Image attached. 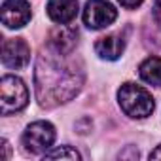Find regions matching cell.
I'll list each match as a JSON object with an SVG mask.
<instances>
[{
    "label": "cell",
    "instance_id": "9c48e42d",
    "mask_svg": "<svg viewBox=\"0 0 161 161\" xmlns=\"http://www.w3.org/2000/svg\"><path fill=\"white\" fill-rule=\"evenodd\" d=\"M47 15L51 21L66 25L78 15V0H49Z\"/></svg>",
    "mask_w": 161,
    "mask_h": 161
},
{
    "label": "cell",
    "instance_id": "ba28073f",
    "mask_svg": "<svg viewBox=\"0 0 161 161\" xmlns=\"http://www.w3.org/2000/svg\"><path fill=\"white\" fill-rule=\"evenodd\" d=\"M49 49L57 51V53H63V55H70L78 44V31L74 27H68V25H61L57 29H53L49 32Z\"/></svg>",
    "mask_w": 161,
    "mask_h": 161
},
{
    "label": "cell",
    "instance_id": "52a82bcc",
    "mask_svg": "<svg viewBox=\"0 0 161 161\" xmlns=\"http://www.w3.org/2000/svg\"><path fill=\"white\" fill-rule=\"evenodd\" d=\"M31 21V4L27 0H4L2 23L8 29H21Z\"/></svg>",
    "mask_w": 161,
    "mask_h": 161
},
{
    "label": "cell",
    "instance_id": "7c38bea8",
    "mask_svg": "<svg viewBox=\"0 0 161 161\" xmlns=\"http://www.w3.org/2000/svg\"><path fill=\"white\" fill-rule=\"evenodd\" d=\"M80 159V153L70 148V146H61V148H55L51 152H46V159Z\"/></svg>",
    "mask_w": 161,
    "mask_h": 161
},
{
    "label": "cell",
    "instance_id": "9a60e30c",
    "mask_svg": "<svg viewBox=\"0 0 161 161\" xmlns=\"http://www.w3.org/2000/svg\"><path fill=\"white\" fill-rule=\"evenodd\" d=\"M150 159H161V144H159L152 153H150Z\"/></svg>",
    "mask_w": 161,
    "mask_h": 161
},
{
    "label": "cell",
    "instance_id": "4fadbf2b",
    "mask_svg": "<svg viewBox=\"0 0 161 161\" xmlns=\"http://www.w3.org/2000/svg\"><path fill=\"white\" fill-rule=\"evenodd\" d=\"M152 15H153L155 23L161 25V0H155V4H153V8H152Z\"/></svg>",
    "mask_w": 161,
    "mask_h": 161
},
{
    "label": "cell",
    "instance_id": "7a4b0ae2",
    "mask_svg": "<svg viewBox=\"0 0 161 161\" xmlns=\"http://www.w3.org/2000/svg\"><path fill=\"white\" fill-rule=\"evenodd\" d=\"M118 101L121 110L129 118H136V119L148 118L155 106L152 95L142 86H136V84H123L121 89L118 91Z\"/></svg>",
    "mask_w": 161,
    "mask_h": 161
},
{
    "label": "cell",
    "instance_id": "8992f818",
    "mask_svg": "<svg viewBox=\"0 0 161 161\" xmlns=\"http://www.w3.org/2000/svg\"><path fill=\"white\" fill-rule=\"evenodd\" d=\"M31 61V47L23 38H8L2 46V63L8 68H25Z\"/></svg>",
    "mask_w": 161,
    "mask_h": 161
},
{
    "label": "cell",
    "instance_id": "30bf717a",
    "mask_svg": "<svg viewBox=\"0 0 161 161\" xmlns=\"http://www.w3.org/2000/svg\"><path fill=\"white\" fill-rule=\"evenodd\" d=\"M123 49H125V40L119 34H106V36L99 38L97 44H95L97 55L101 59H106V61L119 59L121 53H123Z\"/></svg>",
    "mask_w": 161,
    "mask_h": 161
},
{
    "label": "cell",
    "instance_id": "3957f363",
    "mask_svg": "<svg viewBox=\"0 0 161 161\" xmlns=\"http://www.w3.org/2000/svg\"><path fill=\"white\" fill-rule=\"evenodd\" d=\"M29 103V89L21 78L4 76L0 82V112L2 116L23 110Z\"/></svg>",
    "mask_w": 161,
    "mask_h": 161
},
{
    "label": "cell",
    "instance_id": "5bb4252c",
    "mask_svg": "<svg viewBox=\"0 0 161 161\" xmlns=\"http://www.w3.org/2000/svg\"><path fill=\"white\" fill-rule=\"evenodd\" d=\"M118 2L127 10H135V8H138L142 4V0H118Z\"/></svg>",
    "mask_w": 161,
    "mask_h": 161
},
{
    "label": "cell",
    "instance_id": "2e32d148",
    "mask_svg": "<svg viewBox=\"0 0 161 161\" xmlns=\"http://www.w3.org/2000/svg\"><path fill=\"white\" fill-rule=\"evenodd\" d=\"M2 148H4V159H8L10 157V144H8V140H2Z\"/></svg>",
    "mask_w": 161,
    "mask_h": 161
},
{
    "label": "cell",
    "instance_id": "6da1fadb",
    "mask_svg": "<svg viewBox=\"0 0 161 161\" xmlns=\"http://www.w3.org/2000/svg\"><path fill=\"white\" fill-rule=\"evenodd\" d=\"M66 55L51 49L49 55L42 53L34 70L36 97L40 106L53 108L68 103L78 95L84 84V72L74 61H66Z\"/></svg>",
    "mask_w": 161,
    "mask_h": 161
},
{
    "label": "cell",
    "instance_id": "277c9868",
    "mask_svg": "<svg viewBox=\"0 0 161 161\" xmlns=\"http://www.w3.org/2000/svg\"><path fill=\"white\" fill-rule=\"evenodd\" d=\"M55 140V127L49 121H34L23 133V146L29 153H44Z\"/></svg>",
    "mask_w": 161,
    "mask_h": 161
},
{
    "label": "cell",
    "instance_id": "5b68a950",
    "mask_svg": "<svg viewBox=\"0 0 161 161\" xmlns=\"http://www.w3.org/2000/svg\"><path fill=\"white\" fill-rule=\"evenodd\" d=\"M118 17V10L106 0H89L84 10V23L89 29H104Z\"/></svg>",
    "mask_w": 161,
    "mask_h": 161
},
{
    "label": "cell",
    "instance_id": "8fae6325",
    "mask_svg": "<svg viewBox=\"0 0 161 161\" xmlns=\"http://www.w3.org/2000/svg\"><path fill=\"white\" fill-rule=\"evenodd\" d=\"M138 74L146 84L161 87V59L159 57H148L146 61L140 63Z\"/></svg>",
    "mask_w": 161,
    "mask_h": 161
}]
</instances>
